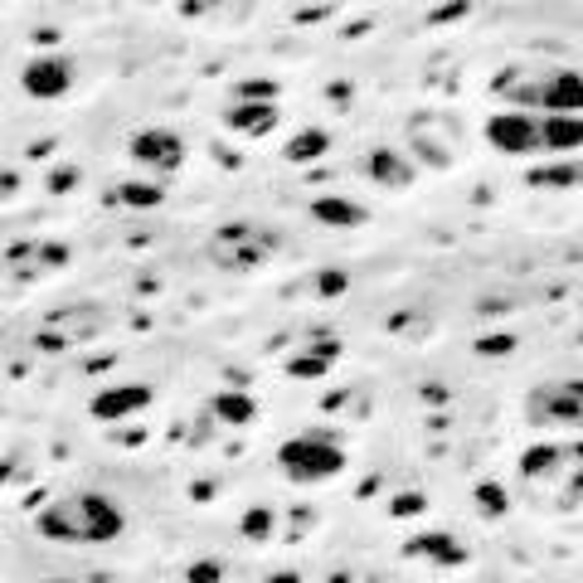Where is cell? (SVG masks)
I'll return each mask as SVG.
<instances>
[{"mask_svg":"<svg viewBox=\"0 0 583 583\" xmlns=\"http://www.w3.org/2000/svg\"><path fill=\"white\" fill-rule=\"evenodd\" d=\"M341 361V341H311L307 351H297V355H287V375L292 379H321V375H331V365Z\"/></svg>","mask_w":583,"mask_h":583,"instance_id":"17","label":"cell"},{"mask_svg":"<svg viewBox=\"0 0 583 583\" xmlns=\"http://www.w3.org/2000/svg\"><path fill=\"white\" fill-rule=\"evenodd\" d=\"M525 419L535 428H579L583 419V389L579 379H545L525 399Z\"/></svg>","mask_w":583,"mask_h":583,"instance_id":"4","label":"cell"},{"mask_svg":"<svg viewBox=\"0 0 583 583\" xmlns=\"http://www.w3.org/2000/svg\"><path fill=\"white\" fill-rule=\"evenodd\" d=\"M73 175H78V171H54V181H49V190H69V185H73Z\"/></svg>","mask_w":583,"mask_h":583,"instance_id":"30","label":"cell"},{"mask_svg":"<svg viewBox=\"0 0 583 583\" xmlns=\"http://www.w3.org/2000/svg\"><path fill=\"white\" fill-rule=\"evenodd\" d=\"M389 511H395L399 521H403V515H423V511H428V496H423V491H399Z\"/></svg>","mask_w":583,"mask_h":583,"instance_id":"25","label":"cell"},{"mask_svg":"<svg viewBox=\"0 0 583 583\" xmlns=\"http://www.w3.org/2000/svg\"><path fill=\"white\" fill-rule=\"evenodd\" d=\"M277 472L292 487H321L345 472V443L331 433H297L277 447Z\"/></svg>","mask_w":583,"mask_h":583,"instance_id":"2","label":"cell"},{"mask_svg":"<svg viewBox=\"0 0 583 583\" xmlns=\"http://www.w3.org/2000/svg\"><path fill=\"white\" fill-rule=\"evenodd\" d=\"M15 190H20V175H15V171H0V199L15 195Z\"/></svg>","mask_w":583,"mask_h":583,"instance_id":"29","label":"cell"},{"mask_svg":"<svg viewBox=\"0 0 583 583\" xmlns=\"http://www.w3.org/2000/svg\"><path fill=\"white\" fill-rule=\"evenodd\" d=\"M209 419L229 423V428H243V423L258 419V403H253V395H243V389H219V395L209 399Z\"/></svg>","mask_w":583,"mask_h":583,"instance_id":"19","label":"cell"},{"mask_svg":"<svg viewBox=\"0 0 583 583\" xmlns=\"http://www.w3.org/2000/svg\"><path fill=\"white\" fill-rule=\"evenodd\" d=\"M511 345H515L511 335H481V341H477V351H481V355H506Z\"/></svg>","mask_w":583,"mask_h":583,"instance_id":"28","label":"cell"},{"mask_svg":"<svg viewBox=\"0 0 583 583\" xmlns=\"http://www.w3.org/2000/svg\"><path fill=\"white\" fill-rule=\"evenodd\" d=\"M307 215L317 224H327V229H361V224L369 219V209L355 205V199H345V195H321V199L307 205Z\"/></svg>","mask_w":583,"mask_h":583,"instance_id":"18","label":"cell"},{"mask_svg":"<svg viewBox=\"0 0 583 583\" xmlns=\"http://www.w3.org/2000/svg\"><path fill=\"white\" fill-rule=\"evenodd\" d=\"M107 205L132 209V215L161 209V205H165V181H141V175H127L122 185H112V190H107Z\"/></svg>","mask_w":583,"mask_h":583,"instance_id":"15","label":"cell"},{"mask_svg":"<svg viewBox=\"0 0 583 583\" xmlns=\"http://www.w3.org/2000/svg\"><path fill=\"white\" fill-rule=\"evenodd\" d=\"M78 83V69L69 54H35V59L20 69V88H25L35 103H59V98H69Z\"/></svg>","mask_w":583,"mask_h":583,"instance_id":"6","label":"cell"},{"mask_svg":"<svg viewBox=\"0 0 583 583\" xmlns=\"http://www.w3.org/2000/svg\"><path fill=\"white\" fill-rule=\"evenodd\" d=\"M487 146L501 156H540V112L530 107H506L487 122Z\"/></svg>","mask_w":583,"mask_h":583,"instance_id":"7","label":"cell"},{"mask_svg":"<svg viewBox=\"0 0 583 583\" xmlns=\"http://www.w3.org/2000/svg\"><path fill=\"white\" fill-rule=\"evenodd\" d=\"M263 583H301V579H297V569H287V574H273V579H263Z\"/></svg>","mask_w":583,"mask_h":583,"instance_id":"31","label":"cell"},{"mask_svg":"<svg viewBox=\"0 0 583 583\" xmlns=\"http://www.w3.org/2000/svg\"><path fill=\"white\" fill-rule=\"evenodd\" d=\"M283 249V233L273 224H224V229L209 239V258L224 273H253L267 258Z\"/></svg>","mask_w":583,"mask_h":583,"instance_id":"3","label":"cell"},{"mask_svg":"<svg viewBox=\"0 0 583 583\" xmlns=\"http://www.w3.org/2000/svg\"><path fill=\"white\" fill-rule=\"evenodd\" d=\"M219 122L233 132V137H267V132H277V122H283V107L277 103H258V98H229L219 112Z\"/></svg>","mask_w":583,"mask_h":583,"instance_id":"9","label":"cell"},{"mask_svg":"<svg viewBox=\"0 0 583 583\" xmlns=\"http://www.w3.org/2000/svg\"><path fill=\"white\" fill-rule=\"evenodd\" d=\"M35 530L54 545H112L127 535V511L103 491H73L35 515Z\"/></svg>","mask_w":583,"mask_h":583,"instance_id":"1","label":"cell"},{"mask_svg":"<svg viewBox=\"0 0 583 583\" xmlns=\"http://www.w3.org/2000/svg\"><path fill=\"white\" fill-rule=\"evenodd\" d=\"M243 535H249V540H267V535H273V511L258 506V511L243 515Z\"/></svg>","mask_w":583,"mask_h":583,"instance_id":"24","label":"cell"},{"mask_svg":"<svg viewBox=\"0 0 583 583\" xmlns=\"http://www.w3.org/2000/svg\"><path fill=\"white\" fill-rule=\"evenodd\" d=\"M107 311L103 307H93V301H78V307H59L49 317V327H59L64 331V341H93V335H103L107 331Z\"/></svg>","mask_w":583,"mask_h":583,"instance_id":"13","label":"cell"},{"mask_svg":"<svg viewBox=\"0 0 583 583\" xmlns=\"http://www.w3.org/2000/svg\"><path fill=\"white\" fill-rule=\"evenodd\" d=\"M277 93H283V88H277L273 78H243V83L229 88V98H258V103H277Z\"/></svg>","mask_w":583,"mask_h":583,"instance_id":"23","label":"cell"},{"mask_svg":"<svg viewBox=\"0 0 583 583\" xmlns=\"http://www.w3.org/2000/svg\"><path fill=\"white\" fill-rule=\"evenodd\" d=\"M579 467V443H540V447H525L521 457V481L540 487V481H555L564 472Z\"/></svg>","mask_w":583,"mask_h":583,"instance_id":"11","label":"cell"},{"mask_svg":"<svg viewBox=\"0 0 583 583\" xmlns=\"http://www.w3.org/2000/svg\"><path fill=\"white\" fill-rule=\"evenodd\" d=\"M403 559H419V564L433 569H462L472 559V549L453 530H419L413 540H403Z\"/></svg>","mask_w":583,"mask_h":583,"instance_id":"8","label":"cell"},{"mask_svg":"<svg viewBox=\"0 0 583 583\" xmlns=\"http://www.w3.org/2000/svg\"><path fill=\"white\" fill-rule=\"evenodd\" d=\"M472 501H477V511L487 515V521H501V515L511 511V496H506V491H501V481H481Z\"/></svg>","mask_w":583,"mask_h":583,"instance_id":"22","label":"cell"},{"mask_svg":"<svg viewBox=\"0 0 583 583\" xmlns=\"http://www.w3.org/2000/svg\"><path fill=\"white\" fill-rule=\"evenodd\" d=\"M151 399H156L151 385H112L88 399V413L98 423H122V419H137L141 409H151Z\"/></svg>","mask_w":583,"mask_h":583,"instance_id":"10","label":"cell"},{"mask_svg":"<svg viewBox=\"0 0 583 583\" xmlns=\"http://www.w3.org/2000/svg\"><path fill=\"white\" fill-rule=\"evenodd\" d=\"M127 156H132L137 171L165 181V175H175L185 165V137H181V132H171V127H141V132H132Z\"/></svg>","mask_w":583,"mask_h":583,"instance_id":"5","label":"cell"},{"mask_svg":"<svg viewBox=\"0 0 583 583\" xmlns=\"http://www.w3.org/2000/svg\"><path fill=\"white\" fill-rule=\"evenodd\" d=\"M365 171H369V181L385 190H403L419 181V165H413L409 156H399L395 146H375V151L365 156Z\"/></svg>","mask_w":583,"mask_h":583,"instance_id":"12","label":"cell"},{"mask_svg":"<svg viewBox=\"0 0 583 583\" xmlns=\"http://www.w3.org/2000/svg\"><path fill=\"white\" fill-rule=\"evenodd\" d=\"M327 151H331V132H321V127H307L301 137L287 141V161L292 165H307V161H317V156H327Z\"/></svg>","mask_w":583,"mask_h":583,"instance_id":"20","label":"cell"},{"mask_svg":"<svg viewBox=\"0 0 583 583\" xmlns=\"http://www.w3.org/2000/svg\"><path fill=\"white\" fill-rule=\"evenodd\" d=\"M579 141H583L579 112H545V117H540V151H549V156H574Z\"/></svg>","mask_w":583,"mask_h":583,"instance_id":"14","label":"cell"},{"mask_svg":"<svg viewBox=\"0 0 583 583\" xmlns=\"http://www.w3.org/2000/svg\"><path fill=\"white\" fill-rule=\"evenodd\" d=\"M224 579V564L219 559H199V564L185 569V583H219Z\"/></svg>","mask_w":583,"mask_h":583,"instance_id":"26","label":"cell"},{"mask_svg":"<svg viewBox=\"0 0 583 583\" xmlns=\"http://www.w3.org/2000/svg\"><path fill=\"white\" fill-rule=\"evenodd\" d=\"M530 185H540V190H574L579 185V161L574 156H559L555 165H540V171H530Z\"/></svg>","mask_w":583,"mask_h":583,"instance_id":"21","label":"cell"},{"mask_svg":"<svg viewBox=\"0 0 583 583\" xmlns=\"http://www.w3.org/2000/svg\"><path fill=\"white\" fill-rule=\"evenodd\" d=\"M540 107L545 112H579L583 107V78H579V69H549L545 73Z\"/></svg>","mask_w":583,"mask_h":583,"instance_id":"16","label":"cell"},{"mask_svg":"<svg viewBox=\"0 0 583 583\" xmlns=\"http://www.w3.org/2000/svg\"><path fill=\"white\" fill-rule=\"evenodd\" d=\"M345 283H351V277H345V273H321V277H317L321 297H341V292H345Z\"/></svg>","mask_w":583,"mask_h":583,"instance_id":"27","label":"cell"},{"mask_svg":"<svg viewBox=\"0 0 583 583\" xmlns=\"http://www.w3.org/2000/svg\"><path fill=\"white\" fill-rule=\"evenodd\" d=\"M49 583H69V579H49Z\"/></svg>","mask_w":583,"mask_h":583,"instance_id":"32","label":"cell"}]
</instances>
